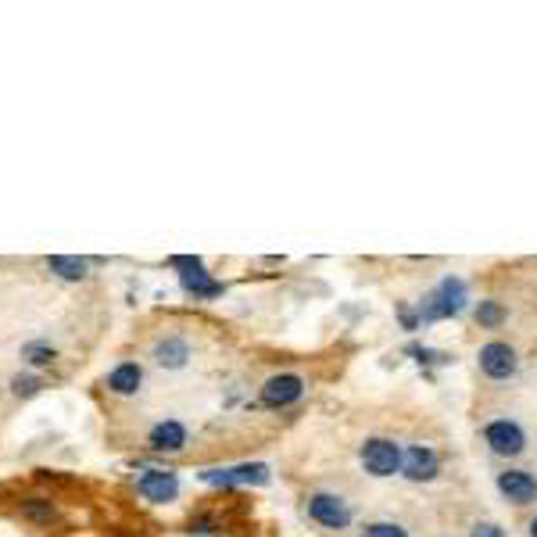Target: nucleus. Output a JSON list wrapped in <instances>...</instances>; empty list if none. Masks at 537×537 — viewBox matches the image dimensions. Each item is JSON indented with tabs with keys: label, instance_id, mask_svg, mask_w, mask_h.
I'll return each mask as SVG.
<instances>
[{
	"label": "nucleus",
	"instance_id": "1",
	"mask_svg": "<svg viewBox=\"0 0 537 537\" xmlns=\"http://www.w3.org/2000/svg\"><path fill=\"white\" fill-rule=\"evenodd\" d=\"M466 283L459 276H444L426 298L419 301V323H437V319H452L466 308Z\"/></svg>",
	"mask_w": 537,
	"mask_h": 537
},
{
	"label": "nucleus",
	"instance_id": "2",
	"mask_svg": "<svg viewBox=\"0 0 537 537\" xmlns=\"http://www.w3.org/2000/svg\"><path fill=\"white\" fill-rule=\"evenodd\" d=\"M402 455H405V448L398 441H391V437H365L362 448H358L362 470L376 480H387L394 477V473H402Z\"/></svg>",
	"mask_w": 537,
	"mask_h": 537
},
{
	"label": "nucleus",
	"instance_id": "3",
	"mask_svg": "<svg viewBox=\"0 0 537 537\" xmlns=\"http://www.w3.org/2000/svg\"><path fill=\"white\" fill-rule=\"evenodd\" d=\"M308 516L326 531H348L352 520H355L352 502L337 491H312L308 494Z\"/></svg>",
	"mask_w": 537,
	"mask_h": 537
},
{
	"label": "nucleus",
	"instance_id": "4",
	"mask_svg": "<svg viewBox=\"0 0 537 537\" xmlns=\"http://www.w3.org/2000/svg\"><path fill=\"white\" fill-rule=\"evenodd\" d=\"M483 444H487L494 455H502V459H516V455L527 452V430L509 416L491 419V423L483 426Z\"/></svg>",
	"mask_w": 537,
	"mask_h": 537
},
{
	"label": "nucleus",
	"instance_id": "5",
	"mask_svg": "<svg viewBox=\"0 0 537 537\" xmlns=\"http://www.w3.org/2000/svg\"><path fill=\"white\" fill-rule=\"evenodd\" d=\"M477 362H480V373H483L487 380H498V383H502V380H512L516 369H520L516 348L505 344V341H487L477 352Z\"/></svg>",
	"mask_w": 537,
	"mask_h": 537
},
{
	"label": "nucleus",
	"instance_id": "6",
	"mask_svg": "<svg viewBox=\"0 0 537 537\" xmlns=\"http://www.w3.org/2000/svg\"><path fill=\"white\" fill-rule=\"evenodd\" d=\"M301 394H304V380L298 373H276L262 383V405H269V409H287Z\"/></svg>",
	"mask_w": 537,
	"mask_h": 537
},
{
	"label": "nucleus",
	"instance_id": "7",
	"mask_svg": "<svg viewBox=\"0 0 537 537\" xmlns=\"http://www.w3.org/2000/svg\"><path fill=\"white\" fill-rule=\"evenodd\" d=\"M498 491L505 502L512 505H531L537 502V477L531 470H520V466H509L498 473Z\"/></svg>",
	"mask_w": 537,
	"mask_h": 537
},
{
	"label": "nucleus",
	"instance_id": "8",
	"mask_svg": "<svg viewBox=\"0 0 537 537\" xmlns=\"http://www.w3.org/2000/svg\"><path fill=\"white\" fill-rule=\"evenodd\" d=\"M402 473L413 483H430L441 473V459H437V452L430 444H409L405 455H402Z\"/></svg>",
	"mask_w": 537,
	"mask_h": 537
},
{
	"label": "nucleus",
	"instance_id": "9",
	"mask_svg": "<svg viewBox=\"0 0 537 537\" xmlns=\"http://www.w3.org/2000/svg\"><path fill=\"white\" fill-rule=\"evenodd\" d=\"M201 480H204V483H219V487L265 483V480H269V466H262V462H244V466H234V470H204Z\"/></svg>",
	"mask_w": 537,
	"mask_h": 537
},
{
	"label": "nucleus",
	"instance_id": "10",
	"mask_svg": "<svg viewBox=\"0 0 537 537\" xmlns=\"http://www.w3.org/2000/svg\"><path fill=\"white\" fill-rule=\"evenodd\" d=\"M136 491L147 498V502H173L179 494V480L169 470H147L144 477L136 480Z\"/></svg>",
	"mask_w": 537,
	"mask_h": 537
},
{
	"label": "nucleus",
	"instance_id": "11",
	"mask_svg": "<svg viewBox=\"0 0 537 537\" xmlns=\"http://www.w3.org/2000/svg\"><path fill=\"white\" fill-rule=\"evenodd\" d=\"M183 444H186V426L179 419H162L151 430V448L154 452H179Z\"/></svg>",
	"mask_w": 537,
	"mask_h": 537
},
{
	"label": "nucleus",
	"instance_id": "12",
	"mask_svg": "<svg viewBox=\"0 0 537 537\" xmlns=\"http://www.w3.org/2000/svg\"><path fill=\"white\" fill-rule=\"evenodd\" d=\"M140 383H144V369H140L136 362H122V365L112 369V376H108V387H112L115 394H136Z\"/></svg>",
	"mask_w": 537,
	"mask_h": 537
},
{
	"label": "nucleus",
	"instance_id": "13",
	"mask_svg": "<svg viewBox=\"0 0 537 537\" xmlns=\"http://www.w3.org/2000/svg\"><path fill=\"white\" fill-rule=\"evenodd\" d=\"M183 291H186V294H194V298L212 301V298H219L226 287H223L219 280H212L204 269H197V273H183Z\"/></svg>",
	"mask_w": 537,
	"mask_h": 537
},
{
	"label": "nucleus",
	"instance_id": "14",
	"mask_svg": "<svg viewBox=\"0 0 537 537\" xmlns=\"http://www.w3.org/2000/svg\"><path fill=\"white\" fill-rule=\"evenodd\" d=\"M186 358H190V348H186V341H179V337H165V341L154 344V362L165 365V369H183Z\"/></svg>",
	"mask_w": 537,
	"mask_h": 537
},
{
	"label": "nucleus",
	"instance_id": "15",
	"mask_svg": "<svg viewBox=\"0 0 537 537\" xmlns=\"http://www.w3.org/2000/svg\"><path fill=\"white\" fill-rule=\"evenodd\" d=\"M47 265H51V273H58L61 280H83L86 276V262L72 258V254H55Z\"/></svg>",
	"mask_w": 537,
	"mask_h": 537
},
{
	"label": "nucleus",
	"instance_id": "16",
	"mask_svg": "<svg viewBox=\"0 0 537 537\" xmlns=\"http://www.w3.org/2000/svg\"><path fill=\"white\" fill-rule=\"evenodd\" d=\"M477 323L480 326H487V330H494V326H502L505 323V308H502V301H480L477 304Z\"/></svg>",
	"mask_w": 537,
	"mask_h": 537
},
{
	"label": "nucleus",
	"instance_id": "17",
	"mask_svg": "<svg viewBox=\"0 0 537 537\" xmlns=\"http://www.w3.org/2000/svg\"><path fill=\"white\" fill-rule=\"evenodd\" d=\"M358 537H409V531L394 520H376V523H365Z\"/></svg>",
	"mask_w": 537,
	"mask_h": 537
},
{
	"label": "nucleus",
	"instance_id": "18",
	"mask_svg": "<svg viewBox=\"0 0 537 537\" xmlns=\"http://www.w3.org/2000/svg\"><path fill=\"white\" fill-rule=\"evenodd\" d=\"M470 537H505V531L498 523H491V520H480V523L470 527Z\"/></svg>",
	"mask_w": 537,
	"mask_h": 537
},
{
	"label": "nucleus",
	"instance_id": "19",
	"mask_svg": "<svg viewBox=\"0 0 537 537\" xmlns=\"http://www.w3.org/2000/svg\"><path fill=\"white\" fill-rule=\"evenodd\" d=\"M51 355H55V352H51V348H44V344H29V348H25V358H29V362H36V365L51 362Z\"/></svg>",
	"mask_w": 537,
	"mask_h": 537
},
{
	"label": "nucleus",
	"instance_id": "20",
	"mask_svg": "<svg viewBox=\"0 0 537 537\" xmlns=\"http://www.w3.org/2000/svg\"><path fill=\"white\" fill-rule=\"evenodd\" d=\"M36 387H40L36 376H18V380H15V394H33Z\"/></svg>",
	"mask_w": 537,
	"mask_h": 537
},
{
	"label": "nucleus",
	"instance_id": "21",
	"mask_svg": "<svg viewBox=\"0 0 537 537\" xmlns=\"http://www.w3.org/2000/svg\"><path fill=\"white\" fill-rule=\"evenodd\" d=\"M173 269H183V273H197L201 269V258H173Z\"/></svg>",
	"mask_w": 537,
	"mask_h": 537
},
{
	"label": "nucleus",
	"instance_id": "22",
	"mask_svg": "<svg viewBox=\"0 0 537 537\" xmlns=\"http://www.w3.org/2000/svg\"><path fill=\"white\" fill-rule=\"evenodd\" d=\"M25 516H36V520L40 516H51V502L47 505H25Z\"/></svg>",
	"mask_w": 537,
	"mask_h": 537
},
{
	"label": "nucleus",
	"instance_id": "23",
	"mask_svg": "<svg viewBox=\"0 0 537 537\" xmlns=\"http://www.w3.org/2000/svg\"><path fill=\"white\" fill-rule=\"evenodd\" d=\"M527 531H531V537H537V516L531 520V527H527Z\"/></svg>",
	"mask_w": 537,
	"mask_h": 537
}]
</instances>
